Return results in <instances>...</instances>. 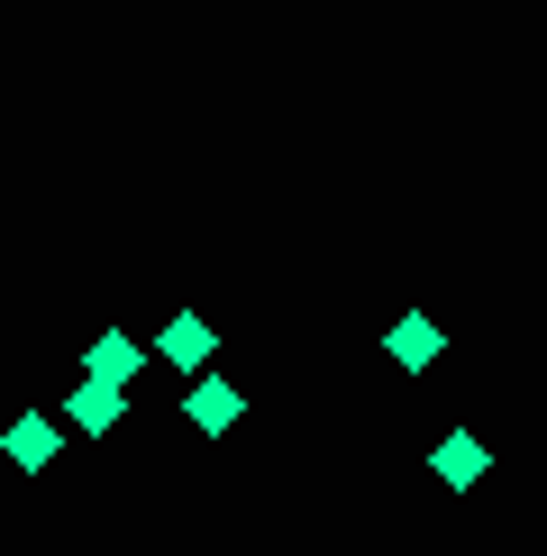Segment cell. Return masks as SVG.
Here are the masks:
<instances>
[{
    "label": "cell",
    "instance_id": "cell-7",
    "mask_svg": "<svg viewBox=\"0 0 547 556\" xmlns=\"http://www.w3.org/2000/svg\"><path fill=\"white\" fill-rule=\"evenodd\" d=\"M429 475H438L447 493H474V483L493 475V438L484 429H447L438 447H429Z\"/></svg>",
    "mask_w": 547,
    "mask_h": 556
},
{
    "label": "cell",
    "instance_id": "cell-6",
    "mask_svg": "<svg viewBox=\"0 0 547 556\" xmlns=\"http://www.w3.org/2000/svg\"><path fill=\"white\" fill-rule=\"evenodd\" d=\"M0 456H10L18 475H55V456H64V420H55V410H18V420L0 429Z\"/></svg>",
    "mask_w": 547,
    "mask_h": 556
},
{
    "label": "cell",
    "instance_id": "cell-2",
    "mask_svg": "<svg viewBox=\"0 0 547 556\" xmlns=\"http://www.w3.org/2000/svg\"><path fill=\"white\" fill-rule=\"evenodd\" d=\"M147 356L165 365L174 383H182V375H201V365H219V329H211V311H174L165 329L147 338Z\"/></svg>",
    "mask_w": 547,
    "mask_h": 556
},
{
    "label": "cell",
    "instance_id": "cell-4",
    "mask_svg": "<svg viewBox=\"0 0 547 556\" xmlns=\"http://www.w3.org/2000/svg\"><path fill=\"white\" fill-rule=\"evenodd\" d=\"M383 365H393V375H438V365H447V329L429 311H393V329H383Z\"/></svg>",
    "mask_w": 547,
    "mask_h": 556
},
{
    "label": "cell",
    "instance_id": "cell-5",
    "mask_svg": "<svg viewBox=\"0 0 547 556\" xmlns=\"http://www.w3.org/2000/svg\"><path fill=\"white\" fill-rule=\"evenodd\" d=\"M82 375L137 392V383L155 375V356H147V338H137V329H91V338H82Z\"/></svg>",
    "mask_w": 547,
    "mask_h": 556
},
{
    "label": "cell",
    "instance_id": "cell-3",
    "mask_svg": "<svg viewBox=\"0 0 547 556\" xmlns=\"http://www.w3.org/2000/svg\"><path fill=\"white\" fill-rule=\"evenodd\" d=\"M55 420H64V438H119L128 429V392L101 383V375H74V392L55 402Z\"/></svg>",
    "mask_w": 547,
    "mask_h": 556
},
{
    "label": "cell",
    "instance_id": "cell-1",
    "mask_svg": "<svg viewBox=\"0 0 547 556\" xmlns=\"http://www.w3.org/2000/svg\"><path fill=\"white\" fill-rule=\"evenodd\" d=\"M182 420H192V438H238V420H246V383L219 375V365L182 375Z\"/></svg>",
    "mask_w": 547,
    "mask_h": 556
}]
</instances>
